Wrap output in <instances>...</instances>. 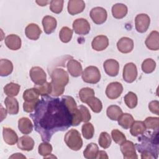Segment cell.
<instances>
[{"label": "cell", "instance_id": "52a82bcc", "mask_svg": "<svg viewBox=\"0 0 159 159\" xmlns=\"http://www.w3.org/2000/svg\"><path fill=\"white\" fill-rule=\"evenodd\" d=\"M122 77L124 80L129 83L134 82L137 77V68L136 65L134 63H128L125 65Z\"/></svg>", "mask_w": 159, "mask_h": 159}, {"label": "cell", "instance_id": "44dd1931", "mask_svg": "<svg viewBox=\"0 0 159 159\" xmlns=\"http://www.w3.org/2000/svg\"><path fill=\"white\" fill-rule=\"evenodd\" d=\"M2 136L4 141L9 145H14L19 139L16 132L9 127H3Z\"/></svg>", "mask_w": 159, "mask_h": 159}, {"label": "cell", "instance_id": "e0dca14e", "mask_svg": "<svg viewBox=\"0 0 159 159\" xmlns=\"http://www.w3.org/2000/svg\"><path fill=\"white\" fill-rule=\"evenodd\" d=\"M42 34V30L39 26L34 23H31L27 25L25 29V34L30 40H37Z\"/></svg>", "mask_w": 159, "mask_h": 159}, {"label": "cell", "instance_id": "f5cc1de1", "mask_svg": "<svg viewBox=\"0 0 159 159\" xmlns=\"http://www.w3.org/2000/svg\"><path fill=\"white\" fill-rule=\"evenodd\" d=\"M7 116V111L6 109H4L2 106H1V121H2L4 118H5Z\"/></svg>", "mask_w": 159, "mask_h": 159}, {"label": "cell", "instance_id": "9a60e30c", "mask_svg": "<svg viewBox=\"0 0 159 159\" xmlns=\"http://www.w3.org/2000/svg\"><path fill=\"white\" fill-rule=\"evenodd\" d=\"M109 45L108 38L103 35H98L94 37L91 42L92 48L96 51H102Z\"/></svg>", "mask_w": 159, "mask_h": 159}, {"label": "cell", "instance_id": "4316f807", "mask_svg": "<svg viewBox=\"0 0 159 159\" xmlns=\"http://www.w3.org/2000/svg\"><path fill=\"white\" fill-rule=\"evenodd\" d=\"M98 152L99 148L98 145L95 143H90L83 151V155L87 159H95L96 158Z\"/></svg>", "mask_w": 159, "mask_h": 159}, {"label": "cell", "instance_id": "7bdbcfd3", "mask_svg": "<svg viewBox=\"0 0 159 159\" xmlns=\"http://www.w3.org/2000/svg\"><path fill=\"white\" fill-rule=\"evenodd\" d=\"M52 146L48 142H43L39 145L38 152L39 153L43 156L44 158L48 155H51L52 152Z\"/></svg>", "mask_w": 159, "mask_h": 159}, {"label": "cell", "instance_id": "3957f363", "mask_svg": "<svg viewBox=\"0 0 159 159\" xmlns=\"http://www.w3.org/2000/svg\"><path fill=\"white\" fill-rule=\"evenodd\" d=\"M64 140L66 145L72 150L78 151L83 146V140L80 132L74 129L66 133Z\"/></svg>", "mask_w": 159, "mask_h": 159}, {"label": "cell", "instance_id": "603a6c76", "mask_svg": "<svg viewBox=\"0 0 159 159\" xmlns=\"http://www.w3.org/2000/svg\"><path fill=\"white\" fill-rule=\"evenodd\" d=\"M4 104L6 107V110L9 114L16 115L19 112V102L16 98L7 96L5 98Z\"/></svg>", "mask_w": 159, "mask_h": 159}, {"label": "cell", "instance_id": "74e56055", "mask_svg": "<svg viewBox=\"0 0 159 159\" xmlns=\"http://www.w3.org/2000/svg\"><path fill=\"white\" fill-rule=\"evenodd\" d=\"M34 88L40 96H45L50 94L52 93V85L50 83L45 82L40 85H35Z\"/></svg>", "mask_w": 159, "mask_h": 159}, {"label": "cell", "instance_id": "7dc6e473", "mask_svg": "<svg viewBox=\"0 0 159 159\" xmlns=\"http://www.w3.org/2000/svg\"><path fill=\"white\" fill-rule=\"evenodd\" d=\"M78 108L81 113V115L83 117V122H88L91 119V114L88 109L83 105L79 106Z\"/></svg>", "mask_w": 159, "mask_h": 159}, {"label": "cell", "instance_id": "8d00e7d4", "mask_svg": "<svg viewBox=\"0 0 159 159\" xmlns=\"http://www.w3.org/2000/svg\"><path fill=\"white\" fill-rule=\"evenodd\" d=\"M94 91L92 88L86 87L80 89L79 91V97L82 102L86 103L89 98L94 96Z\"/></svg>", "mask_w": 159, "mask_h": 159}, {"label": "cell", "instance_id": "db71d44e", "mask_svg": "<svg viewBox=\"0 0 159 159\" xmlns=\"http://www.w3.org/2000/svg\"><path fill=\"white\" fill-rule=\"evenodd\" d=\"M35 2L39 6H45L49 2L48 1H36Z\"/></svg>", "mask_w": 159, "mask_h": 159}, {"label": "cell", "instance_id": "d6a6232c", "mask_svg": "<svg viewBox=\"0 0 159 159\" xmlns=\"http://www.w3.org/2000/svg\"><path fill=\"white\" fill-rule=\"evenodd\" d=\"M39 94L35 88L27 89L23 93V99L24 101L33 102L39 99Z\"/></svg>", "mask_w": 159, "mask_h": 159}, {"label": "cell", "instance_id": "ac0fdd59", "mask_svg": "<svg viewBox=\"0 0 159 159\" xmlns=\"http://www.w3.org/2000/svg\"><path fill=\"white\" fill-rule=\"evenodd\" d=\"M42 23L44 32L47 34L53 33L55 31L57 25L56 19L50 16H45L43 17Z\"/></svg>", "mask_w": 159, "mask_h": 159}, {"label": "cell", "instance_id": "816d5d0a", "mask_svg": "<svg viewBox=\"0 0 159 159\" xmlns=\"http://www.w3.org/2000/svg\"><path fill=\"white\" fill-rule=\"evenodd\" d=\"M25 158L26 157L20 153H14V155H12L11 157H9V158Z\"/></svg>", "mask_w": 159, "mask_h": 159}, {"label": "cell", "instance_id": "9c48e42d", "mask_svg": "<svg viewBox=\"0 0 159 159\" xmlns=\"http://www.w3.org/2000/svg\"><path fill=\"white\" fill-rule=\"evenodd\" d=\"M150 24V18L146 14H139L135 18V25L137 31L139 33L145 32Z\"/></svg>", "mask_w": 159, "mask_h": 159}, {"label": "cell", "instance_id": "7a4b0ae2", "mask_svg": "<svg viewBox=\"0 0 159 159\" xmlns=\"http://www.w3.org/2000/svg\"><path fill=\"white\" fill-rule=\"evenodd\" d=\"M51 95L58 97L63 94L66 85L68 83L69 76L67 72L62 68H55L51 73Z\"/></svg>", "mask_w": 159, "mask_h": 159}, {"label": "cell", "instance_id": "6da1fadb", "mask_svg": "<svg viewBox=\"0 0 159 159\" xmlns=\"http://www.w3.org/2000/svg\"><path fill=\"white\" fill-rule=\"evenodd\" d=\"M29 116L43 142H49L55 133L71 126L72 115L61 98L42 96L35 111Z\"/></svg>", "mask_w": 159, "mask_h": 159}, {"label": "cell", "instance_id": "f35d334b", "mask_svg": "<svg viewBox=\"0 0 159 159\" xmlns=\"http://www.w3.org/2000/svg\"><path fill=\"white\" fill-rule=\"evenodd\" d=\"M73 30L68 27H63L59 33V37L63 43L69 42L72 38Z\"/></svg>", "mask_w": 159, "mask_h": 159}, {"label": "cell", "instance_id": "f1b7e54d", "mask_svg": "<svg viewBox=\"0 0 159 159\" xmlns=\"http://www.w3.org/2000/svg\"><path fill=\"white\" fill-rule=\"evenodd\" d=\"M118 124L124 129H128L130 128L134 119L133 116L129 113H122V114L117 119Z\"/></svg>", "mask_w": 159, "mask_h": 159}, {"label": "cell", "instance_id": "d590c367", "mask_svg": "<svg viewBox=\"0 0 159 159\" xmlns=\"http://www.w3.org/2000/svg\"><path fill=\"white\" fill-rule=\"evenodd\" d=\"M81 132L83 137L89 140L93 138L94 133V129L93 124L90 122H85L81 127Z\"/></svg>", "mask_w": 159, "mask_h": 159}, {"label": "cell", "instance_id": "8fae6325", "mask_svg": "<svg viewBox=\"0 0 159 159\" xmlns=\"http://www.w3.org/2000/svg\"><path fill=\"white\" fill-rule=\"evenodd\" d=\"M123 91L122 84L119 82H112L109 83L106 89V94L110 99L118 98Z\"/></svg>", "mask_w": 159, "mask_h": 159}, {"label": "cell", "instance_id": "5bb4252c", "mask_svg": "<svg viewBox=\"0 0 159 159\" xmlns=\"http://www.w3.org/2000/svg\"><path fill=\"white\" fill-rule=\"evenodd\" d=\"M117 47L119 52L123 53H128L134 48V41L129 37H122L117 43Z\"/></svg>", "mask_w": 159, "mask_h": 159}, {"label": "cell", "instance_id": "d4e9b609", "mask_svg": "<svg viewBox=\"0 0 159 159\" xmlns=\"http://www.w3.org/2000/svg\"><path fill=\"white\" fill-rule=\"evenodd\" d=\"M127 7L122 3L115 4L112 7V14L116 19H122L127 15Z\"/></svg>", "mask_w": 159, "mask_h": 159}, {"label": "cell", "instance_id": "7402d4cb", "mask_svg": "<svg viewBox=\"0 0 159 159\" xmlns=\"http://www.w3.org/2000/svg\"><path fill=\"white\" fill-rule=\"evenodd\" d=\"M17 147L22 150L30 151L34 148V140L28 135L22 136L18 139Z\"/></svg>", "mask_w": 159, "mask_h": 159}, {"label": "cell", "instance_id": "30bf717a", "mask_svg": "<svg viewBox=\"0 0 159 159\" xmlns=\"http://www.w3.org/2000/svg\"><path fill=\"white\" fill-rule=\"evenodd\" d=\"M89 15L93 22L99 25L104 23L107 17L106 10L101 7L93 8L90 11Z\"/></svg>", "mask_w": 159, "mask_h": 159}, {"label": "cell", "instance_id": "ffe728a7", "mask_svg": "<svg viewBox=\"0 0 159 159\" xmlns=\"http://www.w3.org/2000/svg\"><path fill=\"white\" fill-rule=\"evenodd\" d=\"M4 42L7 47L12 50H17L21 47V39L20 37L16 34H10L7 35L5 38Z\"/></svg>", "mask_w": 159, "mask_h": 159}, {"label": "cell", "instance_id": "bcb514c9", "mask_svg": "<svg viewBox=\"0 0 159 159\" xmlns=\"http://www.w3.org/2000/svg\"><path fill=\"white\" fill-rule=\"evenodd\" d=\"M40 99L37 100L35 101H33V102H27V101H24L23 103V109L24 111L25 112H28V113H30L32 112L33 111H35L39 102Z\"/></svg>", "mask_w": 159, "mask_h": 159}, {"label": "cell", "instance_id": "f6af8a7d", "mask_svg": "<svg viewBox=\"0 0 159 159\" xmlns=\"http://www.w3.org/2000/svg\"><path fill=\"white\" fill-rule=\"evenodd\" d=\"M111 136L114 142L119 145H120L126 140L125 135L122 132L117 129H114L112 130Z\"/></svg>", "mask_w": 159, "mask_h": 159}, {"label": "cell", "instance_id": "4fadbf2b", "mask_svg": "<svg viewBox=\"0 0 159 159\" xmlns=\"http://www.w3.org/2000/svg\"><path fill=\"white\" fill-rule=\"evenodd\" d=\"M84 8L85 3L83 0H70L68 2V12L72 16L82 12Z\"/></svg>", "mask_w": 159, "mask_h": 159}, {"label": "cell", "instance_id": "7c38bea8", "mask_svg": "<svg viewBox=\"0 0 159 159\" xmlns=\"http://www.w3.org/2000/svg\"><path fill=\"white\" fill-rule=\"evenodd\" d=\"M103 68L107 75L114 77L118 75L119 71V64L114 59L106 60L103 64Z\"/></svg>", "mask_w": 159, "mask_h": 159}, {"label": "cell", "instance_id": "f907efd6", "mask_svg": "<svg viewBox=\"0 0 159 159\" xmlns=\"http://www.w3.org/2000/svg\"><path fill=\"white\" fill-rule=\"evenodd\" d=\"M96 158H98V159H104V158L107 159L108 156L107 155V153L105 151L101 150V151L98 152L97 156H96Z\"/></svg>", "mask_w": 159, "mask_h": 159}, {"label": "cell", "instance_id": "2e32d148", "mask_svg": "<svg viewBox=\"0 0 159 159\" xmlns=\"http://www.w3.org/2000/svg\"><path fill=\"white\" fill-rule=\"evenodd\" d=\"M147 47L151 50H158L159 49V33L153 30L150 32L145 40Z\"/></svg>", "mask_w": 159, "mask_h": 159}, {"label": "cell", "instance_id": "8992f818", "mask_svg": "<svg viewBox=\"0 0 159 159\" xmlns=\"http://www.w3.org/2000/svg\"><path fill=\"white\" fill-rule=\"evenodd\" d=\"M120 151L124 159H136L138 156L136 153L134 143L130 140H125L120 144Z\"/></svg>", "mask_w": 159, "mask_h": 159}, {"label": "cell", "instance_id": "f546056e", "mask_svg": "<svg viewBox=\"0 0 159 159\" xmlns=\"http://www.w3.org/2000/svg\"><path fill=\"white\" fill-rule=\"evenodd\" d=\"M121 108L116 105H111L107 108V116L112 120H117L119 117L122 114Z\"/></svg>", "mask_w": 159, "mask_h": 159}, {"label": "cell", "instance_id": "b9f144b4", "mask_svg": "<svg viewBox=\"0 0 159 159\" xmlns=\"http://www.w3.org/2000/svg\"><path fill=\"white\" fill-rule=\"evenodd\" d=\"M143 122L146 129H152L154 130H158L159 118L158 117H148L145 119Z\"/></svg>", "mask_w": 159, "mask_h": 159}, {"label": "cell", "instance_id": "4dcf8cb0", "mask_svg": "<svg viewBox=\"0 0 159 159\" xmlns=\"http://www.w3.org/2000/svg\"><path fill=\"white\" fill-rule=\"evenodd\" d=\"M20 86L19 84L11 82L7 83L4 87V92L7 96L13 97L18 94L20 91Z\"/></svg>", "mask_w": 159, "mask_h": 159}, {"label": "cell", "instance_id": "836d02e7", "mask_svg": "<svg viewBox=\"0 0 159 159\" xmlns=\"http://www.w3.org/2000/svg\"><path fill=\"white\" fill-rule=\"evenodd\" d=\"M61 99L64 102L65 106L68 108L70 112L73 115L78 110V106L76 101L73 97L69 96H63L61 98Z\"/></svg>", "mask_w": 159, "mask_h": 159}, {"label": "cell", "instance_id": "e575fe53", "mask_svg": "<svg viewBox=\"0 0 159 159\" xmlns=\"http://www.w3.org/2000/svg\"><path fill=\"white\" fill-rule=\"evenodd\" d=\"M124 99L126 106L130 109H134L137 105V102H138L137 96L132 91L129 92L124 96Z\"/></svg>", "mask_w": 159, "mask_h": 159}, {"label": "cell", "instance_id": "83f0119b", "mask_svg": "<svg viewBox=\"0 0 159 159\" xmlns=\"http://www.w3.org/2000/svg\"><path fill=\"white\" fill-rule=\"evenodd\" d=\"M13 70L12 63L7 59H1L0 60V75L6 76L9 75Z\"/></svg>", "mask_w": 159, "mask_h": 159}, {"label": "cell", "instance_id": "c3c4849f", "mask_svg": "<svg viewBox=\"0 0 159 159\" xmlns=\"http://www.w3.org/2000/svg\"><path fill=\"white\" fill-rule=\"evenodd\" d=\"M149 110L153 114L159 115V102L157 100L151 101L148 104Z\"/></svg>", "mask_w": 159, "mask_h": 159}, {"label": "cell", "instance_id": "5b68a950", "mask_svg": "<svg viewBox=\"0 0 159 159\" xmlns=\"http://www.w3.org/2000/svg\"><path fill=\"white\" fill-rule=\"evenodd\" d=\"M30 77L35 85H40L46 82L47 75L39 66H33L30 70Z\"/></svg>", "mask_w": 159, "mask_h": 159}, {"label": "cell", "instance_id": "1f68e13d", "mask_svg": "<svg viewBox=\"0 0 159 159\" xmlns=\"http://www.w3.org/2000/svg\"><path fill=\"white\" fill-rule=\"evenodd\" d=\"M91 108V109L95 113H99L102 109V104L101 101L95 96L89 98L86 102Z\"/></svg>", "mask_w": 159, "mask_h": 159}, {"label": "cell", "instance_id": "60d3db41", "mask_svg": "<svg viewBox=\"0 0 159 159\" xmlns=\"http://www.w3.org/2000/svg\"><path fill=\"white\" fill-rule=\"evenodd\" d=\"M156 68V62L152 58H147L142 63V70L145 73H152Z\"/></svg>", "mask_w": 159, "mask_h": 159}, {"label": "cell", "instance_id": "cb8c5ba5", "mask_svg": "<svg viewBox=\"0 0 159 159\" xmlns=\"http://www.w3.org/2000/svg\"><path fill=\"white\" fill-rule=\"evenodd\" d=\"M33 124L27 117H22L18 120V128L19 131L25 135L29 134L33 130Z\"/></svg>", "mask_w": 159, "mask_h": 159}, {"label": "cell", "instance_id": "ee69618b", "mask_svg": "<svg viewBox=\"0 0 159 159\" xmlns=\"http://www.w3.org/2000/svg\"><path fill=\"white\" fill-rule=\"evenodd\" d=\"M63 0H52L50 1V9L55 14H60L63 7Z\"/></svg>", "mask_w": 159, "mask_h": 159}, {"label": "cell", "instance_id": "277c9868", "mask_svg": "<svg viewBox=\"0 0 159 159\" xmlns=\"http://www.w3.org/2000/svg\"><path fill=\"white\" fill-rule=\"evenodd\" d=\"M81 77L85 83L96 84L100 81L101 73L96 66H89L84 70Z\"/></svg>", "mask_w": 159, "mask_h": 159}, {"label": "cell", "instance_id": "ba28073f", "mask_svg": "<svg viewBox=\"0 0 159 159\" xmlns=\"http://www.w3.org/2000/svg\"><path fill=\"white\" fill-rule=\"evenodd\" d=\"M90 24L89 22L84 18H78L74 20L73 23V30L76 34L84 35L90 31Z\"/></svg>", "mask_w": 159, "mask_h": 159}, {"label": "cell", "instance_id": "ab89813d", "mask_svg": "<svg viewBox=\"0 0 159 159\" xmlns=\"http://www.w3.org/2000/svg\"><path fill=\"white\" fill-rule=\"evenodd\" d=\"M111 138L109 134L106 132H102L99 135L98 143L102 148H107L111 144Z\"/></svg>", "mask_w": 159, "mask_h": 159}, {"label": "cell", "instance_id": "484cf974", "mask_svg": "<svg viewBox=\"0 0 159 159\" xmlns=\"http://www.w3.org/2000/svg\"><path fill=\"white\" fill-rule=\"evenodd\" d=\"M146 130V127L143 121L136 120L134 121L130 127V134L132 136L137 137L142 135Z\"/></svg>", "mask_w": 159, "mask_h": 159}, {"label": "cell", "instance_id": "681fc988", "mask_svg": "<svg viewBox=\"0 0 159 159\" xmlns=\"http://www.w3.org/2000/svg\"><path fill=\"white\" fill-rule=\"evenodd\" d=\"M141 158L142 159H145V158L150 159V158H157V157L149 151L144 150L141 152Z\"/></svg>", "mask_w": 159, "mask_h": 159}, {"label": "cell", "instance_id": "d6986e66", "mask_svg": "<svg viewBox=\"0 0 159 159\" xmlns=\"http://www.w3.org/2000/svg\"><path fill=\"white\" fill-rule=\"evenodd\" d=\"M66 67L69 73L73 77H78L83 73V68L81 63L76 60L71 59L68 60Z\"/></svg>", "mask_w": 159, "mask_h": 159}]
</instances>
